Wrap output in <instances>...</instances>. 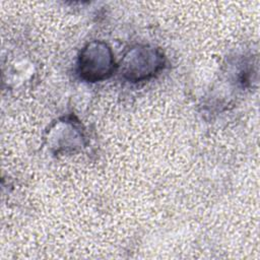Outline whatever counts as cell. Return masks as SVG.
Segmentation results:
<instances>
[{
  "label": "cell",
  "instance_id": "1",
  "mask_svg": "<svg viewBox=\"0 0 260 260\" xmlns=\"http://www.w3.org/2000/svg\"><path fill=\"white\" fill-rule=\"evenodd\" d=\"M165 65L166 57L160 49L149 45H136L125 53L120 69L126 80L140 82L154 77Z\"/></svg>",
  "mask_w": 260,
  "mask_h": 260
},
{
  "label": "cell",
  "instance_id": "2",
  "mask_svg": "<svg viewBox=\"0 0 260 260\" xmlns=\"http://www.w3.org/2000/svg\"><path fill=\"white\" fill-rule=\"evenodd\" d=\"M116 68L114 54L110 46L102 41L87 43L79 53L77 71L87 82H98L108 79Z\"/></svg>",
  "mask_w": 260,
  "mask_h": 260
},
{
  "label": "cell",
  "instance_id": "3",
  "mask_svg": "<svg viewBox=\"0 0 260 260\" xmlns=\"http://www.w3.org/2000/svg\"><path fill=\"white\" fill-rule=\"evenodd\" d=\"M50 138L51 140L57 139V141L53 142V147L57 149V152L69 149L74 150L82 145L83 133L78 122L65 118L56 123L54 128L51 129Z\"/></svg>",
  "mask_w": 260,
  "mask_h": 260
}]
</instances>
